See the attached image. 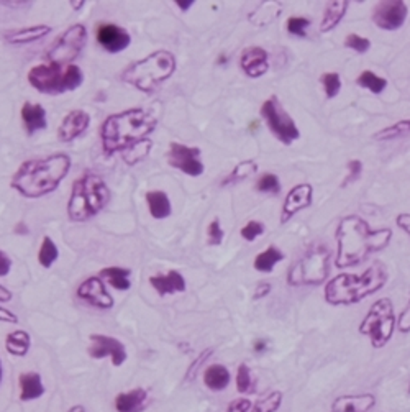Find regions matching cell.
Wrapping results in <instances>:
<instances>
[{
    "mask_svg": "<svg viewBox=\"0 0 410 412\" xmlns=\"http://www.w3.org/2000/svg\"><path fill=\"white\" fill-rule=\"evenodd\" d=\"M335 239L338 243L335 265L337 268H351L387 248L392 240V230L389 227L371 228L365 219L353 214L340 220Z\"/></svg>",
    "mask_w": 410,
    "mask_h": 412,
    "instance_id": "obj_1",
    "label": "cell"
},
{
    "mask_svg": "<svg viewBox=\"0 0 410 412\" xmlns=\"http://www.w3.org/2000/svg\"><path fill=\"white\" fill-rule=\"evenodd\" d=\"M156 127L158 119L141 107L108 115L100 128L104 153L114 156L117 153L127 152L128 148L148 140Z\"/></svg>",
    "mask_w": 410,
    "mask_h": 412,
    "instance_id": "obj_2",
    "label": "cell"
},
{
    "mask_svg": "<svg viewBox=\"0 0 410 412\" xmlns=\"http://www.w3.org/2000/svg\"><path fill=\"white\" fill-rule=\"evenodd\" d=\"M71 169V158L66 153H54L20 165L10 186L27 199H38L56 191Z\"/></svg>",
    "mask_w": 410,
    "mask_h": 412,
    "instance_id": "obj_3",
    "label": "cell"
},
{
    "mask_svg": "<svg viewBox=\"0 0 410 412\" xmlns=\"http://www.w3.org/2000/svg\"><path fill=\"white\" fill-rule=\"evenodd\" d=\"M389 271L383 261H374L361 274H338L325 284V301L330 306H351L378 293L387 284Z\"/></svg>",
    "mask_w": 410,
    "mask_h": 412,
    "instance_id": "obj_4",
    "label": "cell"
},
{
    "mask_svg": "<svg viewBox=\"0 0 410 412\" xmlns=\"http://www.w3.org/2000/svg\"><path fill=\"white\" fill-rule=\"evenodd\" d=\"M110 201V191L99 174L86 171L73 184L68 202V217L73 222H86L104 210Z\"/></svg>",
    "mask_w": 410,
    "mask_h": 412,
    "instance_id": "obj_5",
    "label": "cell"
},
{
    "mask_svg": "<svg viewBox=\"0 0 410 412\" xmlns=\"http://www.w3.org/2000/svg\"><path fill=\"white\" fill-rule=\"evenodd\" d=\"M176 71V58L171 51L160 49L128 64L120 74L125 84L133 86L145 94H152L167 81Z\"/></svg>",
    "mask_w": 410,
    "mask_h": 412,
    "instance_id": "obj_6",
    "label": "cell"
},
{
    "mask_svg": "<svg viewBox=\"0 0 410 412\" xmlns=\"http://www.w3.org/2000/svg\"><path fill=\"white\" fill-rule=\"evenodd\" d=\"M330 260L332 253L325 245H312L289 268L287 284L294 288L322 284L330 274Z\"/></svg>",
    "mask_w": 410,
    "mask_h": 412,
    "instance_id": "obj_7",
    "label": "cell"
},
{
    "mask_svg": "<svg viewBox=\"0 0 410 412\" xmlns=\"http://www.w3.org/2000/svg\"><path fill=\"white\" fill-rule=\"evenodd\" d=\"M28 81L36 90L46 95H60L66 90H76L82 86L84 74L79 66L71 64L64 71L61 66L38 64L28 73Z\"/></svg>",
    "mask_w": 410,
    "mask_h": 412,
    "instance_id": "obj_8",
    "label": "cell"
},
{
    "mask_svg": "<svg viewBox=\"0 0 410 412\" xmlns=\"http://www.w3.org/2000/svg\"><path fill=\"white\" fill-rule=\"evenodd\" d=\"M397 317L394 304L389 298H381L367 309L359 324V334L370 339L372 348H384L394 337Z\"/></svg>",
    "mask_w": 410,
    "mask_h": 412,
    "instance_id": "obj_9",
    "label": "cell"
},
{
    "mask_svg": "<svg viewBox=\"0 0 410 412\" xmlns=\"http://www.w3.org/2000/svg\"><path fill=\"white\" fill-rule=\"evenodd\" d=\"M87 38H89V35H87V28L84 25H73L54 41L53 47L46 51L45 60L48 61V64L66 66L68 68L71 62L77 60L82 49L86 48Z\"/></svg>",
    "mask_w": 410,
    "mask_h": 412,
    "instance_id": "obj_10",
    "label": "cell"
},
{
    "mask_svg": "<svg viewBox=\"0 0 410 412\" xmlns=\"http://www.w3.org/2000/svg\"><path fill=\"white\" fill-rule=\"evenodd\" d=\"M259 114L266 122L269 132L274 135V138L281 141V143L289 147V145L300 138L299 127H297L294 119L287 114L281 101L276 95H271L267 101L263 102Z\"/></svg>",
    "mask_w": 410,
    "mask_h": 412,
    "instance_id": "obj_11",
    "label": "cell"
},
{
    "mask_svg": "<svg viewBox=\"0 0 410 412\" xmlns=\"http://www.w3.org/2000/svg\"><path fill=\"white\" fill-rule=\"evenodd\" d=\"M200 158H202V152L197 147H187V145L176 143V141L169 145L167 163H169L171 168L179 169V171L187 174V176H202L205 166Z\"/></svg>",
    "mask_w": 410,
    "mask_h": 412,
    "instance_id": "obj_12",
    "label": "cell"
},
{
    "mask_svg": "<svg viewBox=\"0 0 410 412\" xmlns=\"http://www.w3.org/2000/svg\"><path fill=\"white\" fill-rule=\"evenodd\" d=\"M409 15L407 3L402 0H387L379 2L372 10V22L381 30L394 32L405 23Z\"/></svg>",
    "mask_w": 410,
    "mask_h": 412,
    "instance_id": "obj_13",
    "label": "cell"
},
{
    "mask_svg": "<svg viewBox=\"0 0 410 412\" xmlns=\"http://www.w3.org/2000/svg\"><path fill=\"white\" fill-rule=\"evenodd\" d=\"M89 339L91 347L87 352H89L91 358H94V360L110 358L114 366H122L127 361V348H125V345L119 339L102 334H92Z\"/></svg>",
    "mask_w": 410,
    "mask_h": 412,
    "instance_id": "obj_14",
    "label": "cell"
},
{
    "mask_svg": "<svg viewBox=\"0 0 410 412\" xmlns=\"http://www.w3.org/2000/svg\"><path fill=\"white\" fill-rule=\"evenodd\" d=\"M77 298L104 311L112 309L115 304L114 298L108 293L106 284L99 276H91L86 281H82L77 288Z\"/></svg>",
    "mask_w": 410,
    "mask_h": 412,
    "instance_id": "obj_15",
    "label": "cell"
},
{
    "mask_svg": "<svg viewBox=\"0 0 410 412\" xmlns=\"http://www.w3.org/2000/svg\"><path fill=\"white\" fill-rule=\"evenodd\" d=\"M312 195H313V187L311 184H307V182H302V184H297L292 187L282 202L281 219H279L281 226H286L289 220H292V217H294L297 212L311 207Z\"/></svg>",
    "mask_w": 410,
    "mask_h": 412,
    "instance_id": "obj_16",
    "label": "cell"
},
{
    "mask_svg": "<svg viewBox=\"0 0 410 412\" xmlns=\"http://www.w3.org/2000/svg\"><path fill=\"white\" fill-rule=\"evenodd\" d=\"M95 38L99 45L108 53H120L127 49L132 43V36L125 30L123 27H119L115 23H102L95 30Z\"/></svg>",
    "mask_w": 410,
    "mask_h": 412,
    "instance_id": "obj_17",
    "label": "cell"
},
{
    "mask_svg": "<svg viewBox=\"0 0 410 412\" xmlns=\"http://www.w3.org/2000/svg\"><path fill=\"white\" fill-rule=\"evenodd\" d=\"M91 125V115L84 110H73L64 115L62 122L58 128V138L62 143H69L87 132Z\"/></svg>",
    "mask_w": 410,
    "mask_h": 412,
    "instance_id": "obj_18",
    "label": "cell"
},
{
    "mask_svg": "<svg viewBox=\"0 0 410 412\" xmlns=\"http://www.w3.org/2000/svg\"><path fill=\"white\" fill-rule=\"evenodd\" d=\"M269 56L266 49L259 47H248L241 51L240 68L248 77H261L269 69Z\"/></svg>",
    "mask_w": 410,
    "mask_h": 412,
    "instance_id": "obj_19",
    "label": "cell"
},
{
    "mask_svg": "<svg viewBox=\"0 0 410 412\" xmlns=\"http://www.w3.org/2000/svg\"><path fill=\"white\" fill-rule=\"evenodd\" d=\"M149 284L160 295H171L186 291V280L176 269H171L166 274H154L149 278Z\"/></svg>",
    "mask_w": 410,
    "mask_h": 412,
    "instance_id": "obj_20",
    "label": "cell"
},
{
    "mask_svg": "<svg viewBox=\"0 0 410 412\" xmlns=\"http://www.w3.org/2000/svg\"><path fill=\"white\" fill-rule=\"evenodd\" d=\"M117 412H145L148 406V393L143 388H135L117 394L115 398Z\"/></svg>",
    "mask_w": 410,
    "mask_h": 412,
    "instance_id": "obj_21",
    "label": "cell"
},
{
    "mask_svg": "<svg viewBox=\"0 0 410 412\" xmlns=\"http://www.w3.org/2000/svg\"><path fill=\"white\" fill-rule=\"evenodd\" d=\"M376 404L372 394H358V396H340L333 401L330 412H367Z\"/></svg>",
    "mask_w": 410,
    "mask_h": 412,
    "instance_id": "obj_22",
    "label": "cell"
},
{
    "mask_svg": "<svg viewBox=\"0 0 410 412\" xmlns=\"http://www.w3.org/2000/svg\"><path fill=\"white\" fill-rule=\"evenodd\" d=\"M22 120L25 125V130L28 135H35L36 132L46 130L48 120H46V110L40 104L25 102L22 107Z\"/></svg>",
    "mask_w": 410,
    "mask_h": 412,
    "instance_id": "obj_23",
    "label": "cell"
},
{
    "mask_svg": "<svg viewBox=\"0 0 410 412\" xmlns=\"http://www.w3.org/2000/svg\"><path fill=\"white\" fill-rule=\"evenodd\" d=\"M51 33V27L48 25H35V27H25L19 30H8L3 33V38L10 45H25L45 38Z\"/></svg>",
    "mask_w": 410,
    "mask_h": 412,
    "instance_id": "obj_24",
    "label": "cell"
},
{
    "mask_svg": "<svg viewBox=\"0 0 410 412\" xmlns=\"http://www.w3.org/2000/svg\"><path fill=\"white\" fill-rule=\"evenodd\" d=\"M20 401L30 402L35 399H40L45 394V385L41 380L40 373L28 372L20 374Z\"/></svg>",
    "mask_w": 410,
    "mask_h": 412,
    "instance_id": "obj_25",
    "label": "cell"
},
{
    "mask_svg": "<svg viewBox=\"0 0 410 412\" xmlns=\"http://www.w3.org/2000/svg\"><path fill=\"white\" fill-rule=\"evenodd\" d=\"M348 7H350V2H346V0L328 2L327 7H325L324 16H322L320 32L322 33H328V32L335 30V28L340 25L343 16L346 15V10H348Z\"/></svg>",
    "mask_w": 410,
    "mask_h": 412,
    "instance_id": "obj_26",
    "label": "cell"
},
{
    "mask_svg": "<svg viewBox=\"0 0 410 412\" xmlns=\"http://www.w3.org/2000/svg\"><path fill=\"white\" fill-rule=\"evenodd\" d=\"M146 204H148V210L153 219H167L173 212L171 201L165 191H149V193H146Z\"/></svg>",
    "mask_w": 410,
    "mask_h": 412,
    "instance_id": "obj_27",
    "label": "cell"
},
{
    "mask_svg": "<svg viewBox=\"0 0 410 412\" xmlns=\"http://www.w3.org/2000/svg\"><path fill=\"white\" fill-rule=\"evenodd\" d=\"M230 380H232V376L224 365H212L204 372V385L215 393L227 389Z\"/></svg>",
    "mask_w": 410,
    "mask_h": 412,
    "instance_id": "obj_28",
    "label": "cell"
},
{
    "mask_svg": "<svg viewBox=\"0 0 410 412\" xmlns=\"http://www.w3.org/2000/svg\"><path fill=\"white\" fill-rule=\"evenodd\" d=\"M130 274L132 271L128 268H120V266H108V268L100 269V276L106 278L108 284L117 291H128L132 288Z\"/></svg>",
    "mask_w": 410,
    "mask_h": 412,
    "instance_id": "obj_29",
    "label": "cell"
},
{
    "mask_svg": "<svg viewBox=\"0 0 410 412\" xmlns=\"http://www.w3.org/2000/svg\"><path fill=\"white\" fill-rule=\"evenodd\" d=\"M282 260H284L282 250L271 245V247H267L265 252H261L259 255H256L253 266L259 273H271L276 268V265Z\"/></svg>",
    "mask_w": 410,
    "mask_h": 412,
    "instance_id": "obj_30",
    "label": "cell"
},
{
    "mask_svg": "<svg viewBox=\"0 0 410 412\" xmlns=\"http://www.w3.org/2000/svg\"><path fill=\"white\" fill-rule=\"evenodd\" d=\"M32 337L25 330H14L5 337V348L14 356H27L30 350Z\"/></svg>",
    "mask_w": 410,
    "mask_h": 412,
    "instance_id": "obj_31",
    "label": "cell"
},
{
    "mask_svg": "<svg viewBox=\"0 0 410 412\" xmlns=\"http://www.w3.org/2000/svg\"><path fill=\"white\" fill-rule=\"evenodd\" d=\"M281 5L276 2H263L261 5H258L253 12L250 14V22L256 27H265V25H269L273 20L281 14Z\"/></svg>",
    "mask_w": 410,
    "mask_h": 412,
    "instance_id": "obj_32",
    "label": "cell"
},
{
    "mask_svg": "<svg viewBox=\"0 0 410 412\" xmlns=\"http://www.w3.org/2000/svg\"><path fill=\"white\" fill-rule=\"evenodd\" d=\"M258 171V163L253 160H245L241 163H238L232 171L228 173V176L221 181V186H232V184H238V182L245 181L246 178H250L251 174H254Z\"/></svg>",
    "mask_w": 410,
    "mask_h": 412,
    "instance_id": "obj_33",
    "label": "cell"
},
{
    "mask_svg": "<svg viewBox=\"0 0 410 412\" xmlns=\"http://www.w3.org/2000/svg\"><path fill=\"white\" fill-rule=\"evenodd\" d=\"M409 133H410V119H404V120H399L397 123L389 125V127L383 128V130L376 132L372 138L378 141H389V140L399 138V136L409 135Z\"/></svg>",
    "mask_w": 410,
    "mask_h": 412,
    "instance_id": "obj_34",
    "label": "cell"
},
{
    "mask_svg": "<svg viewBox=\"0 0 410 412\" xmlns=\"http://www.w3.org/2000/svg\"><path fill=\"white\" fill-rule=\"evenodd\" d=\"M357 84L359 87H365V89L371 90L372 94H381L387 87V79L379 77L378 74L372 73V71H363L357 79Z\"/></svg>",
    "mask_w": 410,
    "mask_h": 412,
    "instance_id": "obj_35",
    "label": "cell"
},
{
    "mask_svg": "<svg viewBox=\"0 0 410 412\" xmlns=\"http://www.w3.org/2000/svg\"><path fill=\"white\" fill-rule=\"evenodd\" d=\"M58 256H60V250H58L56 245H54V241L51 240V237H45L43 243H41L40 252H38V261L40 265L43 266V268H51L54 261L58 260Z\"/></svg>",
    "mask_w": 410,
    "mask_h": 412,
    "instance_id": "obj_36",
    "label": "cell"
},
{
    "mask_svg": "<svg viewBox=\"0 0 410 412\" xmlns=\"http://www.w3.org/2000/svg\"><path fill=\"white\" fill-rule=\"evenodd\" d=\"M282 404V393L281 391H273L267 396L258 399L251 407V412H278Z\"/></svg>",
    "mask_w": 410,
    "mask_h": 412,
    "instance_id": "obj_37",
    "label": "cell"
},
{
    "mask_svg": "<svg viewBox=\"0 0 410 412\" xmlns=\"http://www.w3.org/2000/svg\"><path fill=\"white\" fill-rule=\"evenodd\" d=\"M152 148H153V141L148 138V140L141 141V143L135 145V147L128 148L127 152H123L122 158L127 165H135V163H138V161L145 160V158L149 155V152H152Z\"/></svg>",
    "mask_w": 410,
    "mask_h": 412,
    "instance_id": "obj_38",
    "label": "cell"
},
{
    "mask_svg": "<svg viewBox=\"0 0 410 412\" xmlns=\"http://www.w3.org/2000/svg\"><path fill=\"white\" fill-rule=\"evenodd\" d=\"M237 391L240 394H250L254 391V381L251 378V369L248 365L241 363L237 372Z\"/></svg>",
    "mask_w": 410,
    "mask_h": 412,
    "instance_id": "obj_39",
    "label": "cell"
},
{
    "mask_svg": "<svg viewBox=\"0 0 410 412\" xmlns=\"http://www.w3.org/2000/svg\"><path fill=\"white\" fill-rule=\"evenodd\" d=\"M256 191L265 194H279L281 193V181L274 173H266L258 179Z\"/></svg>",
    "mask_w": 410,
    "mask_h": 412,
    "instance_id": "obj_40",
    "label": "cell"
},
{
    "mask_svg": "<svg viewBox=\"0 0 410 412\" xmlns=\"http://www.w3.org/2000/svg\"><path fill=\"white\" fill-rule=\"evenodd\" d=\"M320 82H322V86H324V90H325V95H327V99H333L340 94L341 77L338 73H325L324 76L320 77Z\"/></svg>",
    "mask_w": 410,
    "mask_h": 412,
    "instance_id": "obj_41",
    "label": "cell"
},
{
    "mask_svg": "<svg viewBox=\"0 0 410 412\" xmlns=\"http://www.w3.org/2000/svg\"><path fill=\"white\" fill-rule=\"evenodd\" d=\"M309 27H311V19H305V16H291V19H287L286 22L289 35L299 36V38L307 36Z\"/></svg>",
    "mask_w": 410,
    "mask_h": 412,
    "instance_id": "obj_42",
    "label": "cell"
},
{
    "mask_svg": "<svg viewBox=\"0 0 410 412\" xmlns=\"http://www.w3.org/2000/svg\"><path fill=\"white\" fill-rule=\"evenodd\" d=\"M345 47L357 51L358 55H365L371 49V41L365 38V36L358 35V33H350L345 38Z\"/></svg>",
    "mask_w": 410,
    "mask_h": 412,
    "instance_id": "obj_43",
    "label": "cell"
},
{
    "mask_svg": "<svg viewBox=\"0 0 410 412\" xmlns=\"http://www.w3.org/2000/svg\"><path fill=\"white\" fill-rule=\"evenodd\" d=\"M265 230H266L265 223L258 222V220H250V222L241 228L240 234L246 241H254L259 235L265 234Z\"/></svg>",
    "mask_w": 410,
    "mask_h": 412,
    "instance_id": "obj_44",
    "label": "cell"
},
{
    "mask_svg": "<svg viewBox=\"0 0 410 412\" xmlns=\"http://www.w3.org/2000/svg\"><path fill=\"white\" fill-rule=\"evenodd\" d=\"M207 239H208V245H213V247H217V245H221V241H224L225 232H224V228H221V226H220V220L219 219H213L212 222L208 223Z\"/></svg>",
    "mask_w": 410,
    "mask_h": 412,
    "instance_id": "obj_45",
    "label": "cell"
},
{
    "mask_svg": "<svg viewBox=\"0 0 410 412\" xmlns=\"http://www.w3.org/2000/svg\"><path fill=\"white\" fill-rule=\"evenodd\" d=\"M346 168H348V174H346V178L341 181V187H346L351 184V182L358 181L363 173V163L359 160H351L348 161V165H346Z\"/></svg>",
    "mask_w": 410,
    "mask_h": 412,
    "instance_id": "obj_46",
    "label": "cell"
},
{
    "mask_svg": "<svg viewBox=\"0 0 410 412\" xmlns=\"http://www.w3.org/2000/svg\"><path fill=\"white\" fill-rule=\"evenodd\" d=\"M213 353V350L212 348H207V350H204L202 353H200V356L197 358V360L194 361V363H192L191 366H189V369H187V374H186V380H189V381H192L195 378V374H197V368L200 365L204 363L205 360H208V358H210V355Z\"/></svg>",
    "mask_w": 410,
    "mask_h": 412,
    "instance_id": "obj_47",
    "label": "cell"
},
{
    "mask_svg": "<svg viewBox=\"0 0 410 412\" xmlns=\"http://www.w3.org/2000/svg\"><path fill=\"white\" fill-rule=\"evenodd\" d=\"M251 407L253 404L248 398H237L227 406V412H250Z\"/></svg>",
    "mask_w": 410,
    "mask_h": 412,
    "instance_id": "obj_48",
    "label": "cell"
},
{
    "mask_svg": "<svg viewBox=\"0 0 410 412\" xmlns=\"http://www.w3.org/2000/svg\"><path fill=\"white\" fill-rule=\"evenodd\" d=\"M397 328H399V332H402V334H409L410 332V299L407 306L404 307V311L400 312L399 319H397Z\"/></svg>",
    "mask_w": 410,
    "mask_h": 412,
    "instance_id": "obj_49",
    "label": "cell"
},
{
    "mask_svg": "<svg viewBox=\"0 0 410 412\" xmlns=\"http://www.w3.org/2000/svg\"><path fill=\"white\" fill-rule=\"evenodd\" d=\"M396 223H397V227L400 228V230H404L405 234L410 237V214H407V212H402V214H399L396 217Z\"/></svg>",
    "mask_w": 410,
    "mask_h": 412,
    "instance_id": "obj_50",
    "label": "cell"
},
{
    "mask_svg": "<svg viewBox=\"0 0 410 412\" xmlns=\"http://www.w3.org/2000/svg\"><path fill=\"white\" fill-rule=\"evenodd\" d=\"M12 268V260L8 258L7 253H3L2 250H0V276H7L8 273H10Z\"/></svg>",
    "mask_w": 410,
    "mask_h": 412,
    "instance_id": "obj_51",
    "label": "cell"
},
{
    "mask_svg": "<svg viewBox=\"0 0 410 412\" xmlns=\"http://www.w3.org/2000/svg\"><path fill=\"white\" fill-rule=\"evenodd\" d=\"M269 293H271L269 282H259V284L256 286V289H254V293H253V299H254V301H258V299L266 298V295Z\"/></svg>",
    "mask_w": 410,
    "mask_h": 412,
    "instance_id": "obj_52",
    "label": "cell"
},
{
    "mask_svg": "<svg viewBox=\"0 0 410 412\" xmlns=\"http://www.w3.org/2000/svg\"><path fill=\"white\" fill-rule=\"evenodd\" d=\"M0 322L19 324V317H16V314H14L12 311H8V309H5V307L0 306Z\"/></svg>",
    "mask_w": 410,
    "mask_h": 412,
    "instance_id": "obj_53",
    "label": "cell"
},
{
    "mask_svg": "<svg viewBox=\"0 0 410 412\" xmlns=\"http://www.w3.org/2000/svg\"><path fill=\"white\" fill-rule=\"evenodd\" d=\"M266 348H267L266 340H256V342L253 343V350H254V353H258V355L265 353Z\"/></svg>",
    "mask_w": 410,
    "mask_h": 412,
    "instance_id": "obj_54",
    "label": "cell"
},
{
    "mask_svg": "<svg viewBox=\"0 0 410 412\" xmlns=\"http://www.w3.org/2000/svg\"><path fill=\"white\" fill-rule=\"evenodd\" d=\"M12 298H14V295H12L10 291H8V289L5 288V286L0 284V302H8V301H12Z\"/></svg>",
    "mask_w": 410,
    "mask_h": 412,
    "instance_id": "obj_55",
    "label": "cell"
},
{
    "mask_svg": "<svg viewBox=\"0 0 410 412\" xmlns=\"http://www.w3.org/2000/svg\"><path fill=\"white\" fill-rule=\"evenodd\" d=\"M176 5L181 8V12H187L194 5V2H192V0H176Z\"/></svg>",
    "mask_w": 410,
    "mask_h": 412,
    "instance_id": "obj_56",
    "label": "cell"
},
{
    "mask_svg": "<svg viewBox=\"0 0 410 412\" xmlns=\"http://www.w3.org/2000/svg\"><path fill=\"white\" fill-rule=\"evenodd\" d=\"M15 232L16 234H28L30 230H28V227L25 226V223H19V226L15 227Z\"/></svg>",
    "mask_w": 410,
    "mask_h": 412,
    "instance_id": "obj_57",
    "label": "cell"
},
{
    "mask_svg": "<svg viewBox=\"0 0 410 412\" xmlns=\"http://www.w3.org/2000/svg\"><path fill=\"white\" fill-rule=\"evenodd\" d=\"M68 412H87V411H86V407H84V406H81V404H76V406H73V407H71V409H69Z\"/></svg>",
    "mask_w": 410,
    "mask_h": 412,
    "instance_id": "obj_58",
    "label": "cell"
},
{
    "mask_svg": "<svg viewBox=\"0 0 410 412\" xmlns=\"http://www.w3.org/2000/svg\"><path fill=\"white\" fill-rule=\"evenodd\" d=\"M71 5H73L74 10H79V8L84 7V2H71Z\"/></svg>",
    "mask_w": 410,
    "mask_h": 412,
    "instance_id": "obj_59",
    "label": "cell"
},
{
    "mask_svg": "<svg viewBox=\"0 0 410 412\" xmlns=\"http://www.w3.org/2000/svg\"><path fill=\"white\" fill-rule=\"evenodd\" d=\"M227 61H228V58L225 56V55H220L219 56V64H225V62H227Z\"/></svg>",
    "mask_w": 410,
    "mask_h": 412,
    "instance_id": "obj_60",
    "label": "cell"
},
{
    "mask_svg": "<svg viewBox=\"0 0 410 412\" xmlns=\"http://www.w3.org/2000/svg\"><path fill=\"white\" fill-rule=\"evenodd\" d=\"M3 380V368H2V361H0V385H2Z\"/></svg>",
    "mask_w": 410,
    "mask_h": 412,
    "instance_id": "obj_61",
    "label": "cell"
},
{
    "mask_svg": "<svg viewBox=\"0 0 410 412\" xmlns=\"http://www.w3.org/2000/svg\"><path fill=\"white\" fill-rule=\"evenodd\" d=\"M409 393H410V386H409Z\"/></svg>",
    "mask_w": 410,
    "mask_h": 412,
    "instance_id": "obj_62",
    "label": "cell"
}]
</instances>
